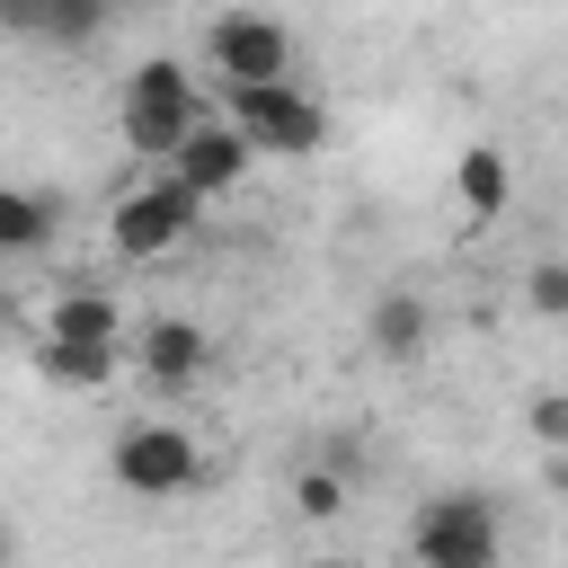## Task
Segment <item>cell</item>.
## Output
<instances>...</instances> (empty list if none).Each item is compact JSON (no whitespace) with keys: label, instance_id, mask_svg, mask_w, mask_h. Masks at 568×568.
I'll return each instance as SVG.
<instances>
[{"label":"cell","instance_id":"obj_6","mask_svg":"<svg viewBox=\"0 0 568 568\" xmlns=\"http://www.w3.org/2000/svg\"><path fill=\"white\" fill-rule=\"evenodd\" d=\"M195 213H204V204H195L178 178H151V186H133V195H115V222H106V231H115L124 257H169V248L195 231Z\"/></svg>","mask_w":568,"mask_h":568},{"label":"cell","instance_id":"obj_20","mask_svg":"<svg viewBox=\"0 0 568 568\" xmlns=\"http://www.w3.org/2000/svg\"><path fill=\"white\" fill-rule=\"evenodd\" d=\"M320 568H346V559H320Z\"/></svg>","mask_w":568,"mask_h":568},{"label":"cell","instance_id":"obj_5","mask_svg":"<svg viewBox=\"0 0 568 568\" xmlns=\"http://www.w3.org/2000/svg\"><path fill=\"white\" fill-rule=\"evenodd\" d=\"M106 470H115L124 497H186L204 479V453H195L186 426H124L115 453H106Z\"/></svg>","mask_w":568,"mask_h":568},{"label":"cell","instance_id":"obj_21","mask_svg":"<svg viewBox=\"0 0 568 568\" xmlns=\"http://www.w3.org/2000/svg\"><path fill=\"white\" fill-rule=\"evenodd\" d=\"M115 9H133V0H115Z\"/></svg>","mask_w":568,"mask_h":568},{"label":"cell","instance_id":"obj_17","mask_svg":"<svg viewBox=\"0 0 568 568\" xmlns=\"http://www.w3.org/2000/svg\"><path fill=\"white\" fill-rule=\"evenodd\" d=\"M532 435H541V444H568V399H559V390L532 399Z\"/></svg>","mask_w":568,"mask_h":568},{"label":"cell","instance_id":"obj_3","mask_svg":"<svg viewBox=\"0 0 568 568\" xmlns=\"http://www.w3.org/2000/svg\"><path fill=\"white\" fill-rule=\"evenodd\" d=\"M248 151H275V160H311L328 142V106L302 98L293 80H266V89H231V115H222Z\"/></svg>","mask_w":568,"mask_h":568},{"label":"cell","instance_id":"obj_18","mask_svg":"<svg viewBox=\"0 0 568 568\" xmlns=\"http://www.w3.org/2000/svg\"><path fill=\"white\" fill-rule=\"evenodd\" d=\"M0 27L9 36H44V0H0Z\"/></svg>","mask_w":568,"mask_h":568},{"label":"cell","instance_id":"obj_8","mask_svg":"<svg viewBox=\"0 0 568 568\" xmlns=\"http://www.w3.org/2000/svg\"><path fill=\"white\" fill-rule=\"evenodd\" d=\"M133 355H142V373H151V382H169V390H186V382H195V373L213 364V337H204L195 320H178V311H169V320H142V337H133Z\"/></svg>","mask_w":568,"mask_h":568},{"label":"cell","instance_id":"obj_2","mask_svg":"<svg viewBox=\"0 0 568 568\" xmlns=\"http://www.w3.org/2000/svg\"><path fill=\"white\" fill-rule=\"evenodd\" d=\"M408 550H417V568H497L506 559V524H497V506L479 488H444V497L417 506Z\"/></svg>","mask_w":568,"mask_h":568},{"label":"cell","instance_id":"obj_7","mask_svg":"<svg viewBox=\"0 0 568 568\" xmlns=\"http://www.w3.org/2000/svg\"><path fill=\"white\" fill-rule=\"evenodd\" d=\"M248 160H257V151H248L231 124H213V115H204V124H195V133L169 151V178H178V186L204 204V195H231V186L248 178Z\"/></svg>","mask_w":568,"mask_h":568},{"label":"cell","instance_id":"obj_10","mask_svg":"<svg viewBox=\"0 0 568 568\" xmlns=\"http://www.w3.org/2000/svg\"><path fill=\"white\" fill-rule=\"evenodd\" d=\"M53 195H36V186H9L0 178V257H36L44 240H53Z\"/></svg>","mask_w":568,"mask_h":568},{"label":"cell","instance_id":"obj_9","mask_svg":"<svg viewBox=\"0 0 568 568\" xmlns=\"http://www.w3.org/2000/svg\"><path fill=\"white\" fill-rule=\"evenodd\" d=\"M44 337H62V346H124V320H115V302H106V293L71 284V293H53Z\"/></svg>","mask_w":568,"mask_h":568},{"label":"cell","instance_id":"obj_11","mask_svg":"<svg viewBox=\"0 0 568 568\" xmlns=\"http://www.w3.org/2000/svg\"><path fill=\"white\" fill-rule=\"evenodd\" d=\"M453 186H462V204H470V213H506V204H515V169H506V151H497V142H470V151H462V169H453Z\"/></svg>","mask_w":568,"mask_h":568},{"label":"cell","instance_id":"obj_15","mask_svg":"<svg viewBox=\"0 0 568 568\" xmlns=\"http://www.w3.org/2000/svg\"><path fill=\"white\" fill-rule=\"evenodd\" d=\"M293 506H302L311 524H328V515L346 506V479H337V470H302V479H293Z\"/></svg>","mask_w":568,"mask_h":568},{"label":"cell","instance_id":"obj_19","mask_svg":"<svg viewBox=\"0 0 568 568\" xmlns=\"http://www.w3.org/2000/svg\"><path fill=\"white\" fill-rule=\"evenodd\" d=\"M0 568H18V532L9 524H0Z\"/></svg>","mask_w":568,"mask_h":568},{"label":"cell","instance_id":"obj_12","mask_svg":"<svg viewBox=\"0 0 568 568\" xmlns=\"http://www.w3.org/2000/svg\"><path fill=\"white\" fill-rule=\"evenodd\" d=\"M426 328H435V320H426L417 293H382V302H373V355H417Z\"/></svg>","mask_w":568,"mask_h":568},{"label":"cell","instance_id":"obj_16","mask_svg":"<svg viewBox=\"0 0 568 568\" xmlns=\"http://www.w3.org/2000/svg\"><path fill=\"white\" fill-rule=\"evenodd\" d=\"M524 284H532V311H550V320L568 311V266H559V257H541V266H532Z\"/></svg>","mask_w":568,"mask_h":568},{"label":"cell","instance_id":"obj_14","mask_svg":"<svg viewBox=\"0 0 568 568\" xmlns=\"http://www.w3.org/2000/svg\"><path fill=\"white\" fill-rule=\"evenodd\" d=\"M106 18H115V0H44V36L53 44H98Z\"/></svg>","mask_w":568,"mask_h":568},{"label":"cell","instance_id":"obj_1","mask_svg":"<svg viewBox=\"0 0 568 568\" xmlns=\"http://www.w3.org/2000/svg\"><path fill=\"white\" fill-rule=\"evenodd\" d=\"M195 124H204V89H195V71H186L178 53H151V62L124 80V142H133L142 160H169Z\"/></svg>","mask_w":568,"mask_h":568},{"label":"cell","instance_id":"obj_13","mask_svg":"<svg viewBox=\"0 0 568 568\" xmlns=\"http://www.w3.org/2000/svg\"><path fill=\"white\" fill-rule=\"evenodd\" d=\"M36 355H44V373H53V382H80V390H98V382H115V373H124V346H62V337H44Z\"/></svg>","mask_w":568,"mask_h":568},{"label":"cell","instance_id":"obj_4","mask_svg":"<svg viewBox=\"0 0 568 568\" xmlns=\"http://www.w3.org/2000/svg\"><path fill=\"white\" fill-rule=\"evenodd\" d=\"M204 71H213L222 89L293 80V36H284V18H266V9H222V18L204 27Z\"/></svg>","mask_w":568,"mask_h":568}]
</instances>
